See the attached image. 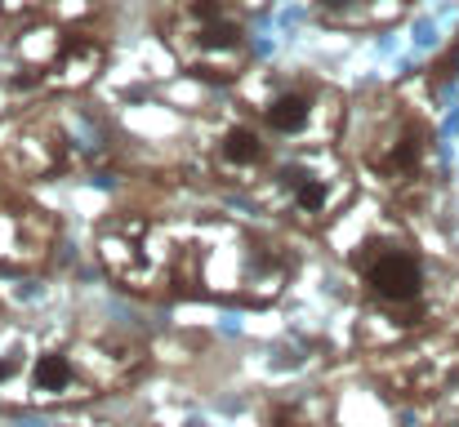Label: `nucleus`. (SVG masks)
<instances>
[{"label": "nucleus", "mask_w": 459, "mask_h": 427, "mask_svg": "<svg viewBox=\"0 0 459 427\" xmlns=\"http://www.w3.org/2000/svg\"><path fill=\"white\" fill-rule=\"evenodd\" d=\"M31 379H36V388L40 392H63L67 383H72V365H67V356H36V365H31Z\"/></svg>", "instance_id": "nucleus-3"}, {"label": "nucleus", "mask_w": 459, "mask_h": 427, "mask_svg": "<svg viewBox=\"0 0 459 427\" xmlns=\"http://www.w3.org/2000/svg\"><path fill=\"white\" fill-rule=\"evenodd\" d=\"M223 156L232 160V165H255L259 156H264V142L255 130H232L228 139H223Z\"/></svg>", "instance_id": "nucleus-4"}, {"label": "nucleus", "mask_w": 459, "mask_h": 427, "mask_svg": "<svg viewBox=\"0 0 459 427\" xmlns=\"http://www.w3.org/2000/svg\"><path fill=\"white\" fill-rule=\"evenodd\" d=\"M415 160H420V142L415 139H402L397 147H393V169H415Z\"/></svg>", "instance_id": "nucleus-6"}, {"label": "nucleus", "mask_w": 459, "mask_h": 427, "mask_svg": "<svg viewBox=\"0 0 459 427\" xmlns=\"http://www.w3.org/2000/svg\"><path fill=\"white\" fill-rule=\"evenodd\" d=\"M366 281H370V289H375L379 298H388V303H411V298H420V289H424V272H420V263H415L411 254L388 250V254H379V259L366 268Z\"/></svg>", "instance_id": "nucleus-1"}, {"label": "nucleus", "mask_w": 459, "mask_h": 427, "mask_svg": "<svg viewBox=\"0 0 459 427\" xmlns=\"http://www.w3.org/2000/svg\"><path fill=\"white\" fill-rule=\"evenodd\" d=\"M4 374H9V365H4V361H0V383H4Z\"/></svg>", "instance_id": "nucleus-8"}, {"label": "nucleus", "mask_w": 459, "mask_h": 427, "mask_svg": "<svg viewBox=\"0 0 459 427\" xmlns=\"http://www.w3.org/2000/svg\"><path fill=\"white\" fill-rule=\"evenodd\" d=\"M299 209L307 214L325 209V183H299Z\"/></svg>", "instance_id": "nucleus-5"}, {"label": "nucleus", "mask_w": 459, "mask_h": 427, "mask_svg": "<svg viewBox=\"0 0 459 427\" xmlns=\"http://www.w3.org/2000/svg\"><path fill=\"white\" fill-rule=\"evenodd\" d=\"M325 4H348V0H325Z\"/></svg>", "instance_id": "nucleus-9"}, {"label": "nucleus", "mask_w": 459, "mask_h": 427, "mask_svg": "<svg viewBox=\"0 0 459 427\" xmlns=\"http://www.w3.org/2000/svg\"><path fill=\"white\" fill-rule=\"evenodd\" d=\"M268 125L281 130V134H299L307 125V98L304 94H281V98L268 107Z\"/></svg>", "instance_id": "nucleus-2"}, {"label": "nucleus", "mask_w": 459, "mask_h": 427, "mask_svg": "<svg viewBox=\"0 0 459 427\" xmlns=\"http://www.w3.org/2000/svg\"><path fill=\"white\" fill-rule=\"evenodd\" d=\"M241 40V31L232 27V22H223V27H205V45H237Z\"/></svg>", "instance_id": "nucleus-7"}]
</instances>
